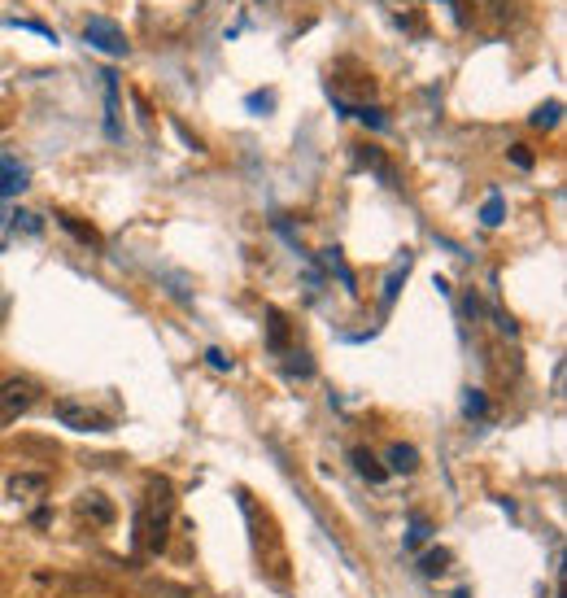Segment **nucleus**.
I'll return each mask as SVG.
<instances>
[{"instance_id": "f03ea898", "label": "nucleus", "mask_w": 567, "mask_h": 598, "mask_svg": "<svg viewBox=\"0 0 567 598\" xmlns=\"http://www.w3.org/2000/svg\"><path fill=\"white\" fill-rule=\"evenodd\" d=\"M35 398H40V385H35L31 376H9L0 380V424L18 420V415H27Z\"/></svg>"}, {"instance_id": "423d86ee", "label": "nucleus", "mask_w": 567, "mask_h": 598, "mask_svg": "<svg viewBox=\"0 0 567 598\" xmlns=\"http://www.w3.org/2000/svg\"><path fill=\"white\" fill-rule=\"evenodd\" d=\"M415 468H419L415 446H402V441H397V446H389V468H384V472H415Z\"/></svg>"}, {"instance_id": "9b49d317", "label": "nucleus", "mask_w": 567, "mask_h": 598, "mask_svg": "<svg viewBox=\"0 0 567 598\" xmlns=\"http://www.w3.org/2000/svg\"><path fill=\"white\" fill-rule=\"evenodd\" d=\"M445 568H450V555H445V550H428V555H424V572H428V577H437V572H445Z\"/></svg>"}, {"instance_id": "f8f14e48", "label": "nucleus", "mask_w": 567, "mask_h": 598, "mask_svg": "<svg viewBox=\"0 0 567 598\" xmlns=\"http://www.w3.org/2000/svg\"><path fill=\"white\" fill-rule=\"evenodd\" d=\"M554 123H559V101L541 105V110L533 114V127H554Z\"/></svg>"}, {"instance_id": "6ab92c4d", "label": "nucleus", "mask_w": 567, "mask_h": 598, "mask_svg": "<svg viewBox=\"0 0 567 598\" xmlns=\"http://www.w3.org/2000/svg\"><path fill=\"white\" fill-rule=\"evenodd\" d=\"M262 5H267V0H262Z\"/></svg>"}, {"instance_id": "7ed1b4c3", "label": "nucleus", "mask_w": 567, "mask_h": 598, "mask_svg": "<svg viewBox=\"0 0 567 598\" xmlns=\"http://www.w3.org/2000/svg\"><path fill=\"white\" fill-rule=\"evenodd\" d=\"M83 35H88L92 49H105L110 57H127V40H123V31H118L110 18H88Z\"/></svg>"}, {"instance_id": "20e7f679", "label": "nucleus", "mask_w": 567, "mask_h": 598, "mask_svg": "<svg viewBox=\"0 0 567 598\" xmlns=\"http://www.w3.org/2000/svg\"><path fill=\"white\" fill-rule=\"evenodd\" d=\"M57 420H62V424H70V428H79V433H92V428H110V424L101 420V415L92 411V406L70 402V398H62V402H57Z\"/></svg>"}, {"instance_id": "a211bd4d", "label": "nucleus", "mask_w": 567, "mask_h": 598, "mask_svg": "<svg viewBox=\"0 0 567 598\" xmlns=\"http://www.w3.org/2000/svg\"><path fill=\"white\" fill-rule=\"evenodd\" d=\"M358 118H363V123H371V127H384V114H371V110H363Z\"/></svg>"}, {"instance_id": "4468645a", "label": "nucleus", "mask_w": 567, "mask_h": 598, "mask_svg": "<svg viewBox=\"0 0 567 598\" xmlns=\"http://www.w3.org/2000/svg\"><path fill=\"white\" fill-rule=\"evenodd\" d=\"M463 411H467V415H485V398H480L476 389H467V398H463Z\"/></svg>"}, {"instance_id": "39448f33", "label": "nucleus", "mask_w": 567, "mask_h": 598, "mask_svg": "<svg viewBox=\"0 0 567 598\" xmlns=\"http://www.w3.org/2000/svg\"><path fill=\"white\" fill-rule=\"evenodd\" d=\"M79 516H92V520L110 524V520H114V507H110V498L96 494V489H92V494H83V498H79Z\"/></svg>"}, {"instance_id": "f257e3e1", "label": "nucleus", "mask_w": 567, "mask_h": 598, "mask_svg": "<svg viewBox=\"0 0 567 598\" xmlns=\"http://www.w3.org/2000/svg\"><path fill=\"white\" fill-rule=\"evenodd\" d=\"M171 481H149V494H144V511H140V524L149 533V550L158 555L166 546V520H171Z\"/></svg>"}, {"instance_id": "0eeeda50", "label": "nucleus", "mask_w": 567, "mask_h": 598, "mask_svg": "<svg viewBox=\"0 0 567 598\" xmlns=\"http://www.w3.org/2000/svg\"><path fill=\"white\" fill-rule=\"evenodd\" d=\"M35 489H48V476L22 472V476H14V481H9V494H14V498H27V494H35Z\"/></svg>"}, {"instance_id": "f3484780", "label": "nucleus", "mask_w": 567, "mask_h": 598, "mask_svg": "<svg viewBox=\"0 0 567 598\" xmlns=\"http://www.w3.org/2000/svg\"><path fill=\"white\" fill-rule=\"evenodd\" d=\"M205 358H210V367H219V372H227V367H232V363H227V358H223V350H210Z\"/></svg>"}, {"instance_id": "dca6fc26", "label": "nucleus", "mask_w": 567, "mask_h": 598, "mask_svg": "<svg viewBox=\"0 0 567 598\" xmlns=\"http://www.w3.org/2000/svg\"><path fill=\"white\" fill-rule=\"evenodd\" d=\"M511 162H515V166H524V171H528V166H533V153H528V149H511Z\"/></svg>"}, {"instance_id": "1a4fd4ad", "label": "nucleus", "mask_w": 567, "mask_h": 598, "mask_svg": "<svg viewBox=\"0 0 567 598\" xmlns=\"http://www.w3.org/2000/svg\"><path fill=\"white\" fill-rule=\"evenodd\" d=\"M349 459H354V468L363 472L367 481H384V476H389V472H384V463H376L367 450H354V454H349Z\"/></svg>"}, {"instance_id": "6e6552de", "label": "nucleus", "mask_w": 567, "mask_h": 598, "mask_svg": "<svg viewBox=\"0 0 567 598\" xmlns=\"http://www.w3.org/2000/svg\"><path fill=\"white\" fill-rule=\"evenodd\" d=\"M267 337H271L275 350H288V319L280 310H267Z\"/></svg>"}, {"instance_id": "ddd939ff", "label": "nucleus", "mask_w": 567, "mask_h": 598, "mask_svg": "<svg viewBox=\"0 0 567 598\" xmlns=\"http://www.w3.org/2000/svg\"><path fill=\"white\" fill-rule=\"evenodd\" d=\"M485 223H489V227L502 223V197H489V201H485Z\"/></svg>"}, {"instance_id": "2eb2a0df", "label": "nucleus", "mask_w": 567, "mask_h": 598, "mask_svg": "<svg viewBox=\"0 0 567 598\" xmlns=\"http://www.w3.org/2000/svg\"><path fill=\"white\" fill-rule=\"evenodd\" d=\"M62 223H66L70 232L79 236V241H88V245H96V232H92V227H83V223H75V219H62Z\"/></svg>"}, {"instance_id": "9d476101", "label": "nucleus", "mask_w": 567, "mask_h": 598, "mask_svg": "<svg viewBox=\"0 0 567 598\" xmlns=\"http://www.w3.org/2000/svg\"><path fill=\"white\" fill-rule=\"evenodd\" d=\"M105 105H110V118H105V123H110V136H118V83H114L110 70H105Z\"/></svg>"}]
</instances>
